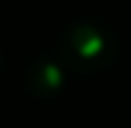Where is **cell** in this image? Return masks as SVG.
Masks as SVG:
<instances>
[{"mask_svg": "<svg viewBox=\"0 0 131 128\" xmlns=\"http://www.w3.org/2000/svg\"><path fill=\"white\" fill-rule=\"evenodd\" d=\"M56 56L73 73L103 75L120 59V33L112 22L98 17L67 22L56 39Z\"/></svg>", "mask_w": 131, "mask_h": 128, "instance_id": "cell-1", "label": "cell"}, {"mask_svg": "<svg viewBox=\"0 0 131 128\" xmlns=\"http://www.w3.org/2000/svg\"><path fill=\"white\" fill-rule=\"evenodd\" d=\"M28 92L31 95H39V98H50L59 95L67 84V67L59 61V56H36L31 59L23 73Z\"/></svg>", "mask_w": 131, "mask_h": 128, "instance_id": "cell-2", "label": "cell"}, {"mask_svg": "<svg viewBox=\"0 0 131 128\" xmlns=\"http://www.w3.org/2000/svg\"><path fill=\"white\" fill-rule=\"evenodd\" d=\"M3 67H6V56H3V50H0V75H3Z\"/></svg>", "mask_w": 131, "mask_h": 128, "instance_id": "cell-3", "label": "cell"}]
</instances>
